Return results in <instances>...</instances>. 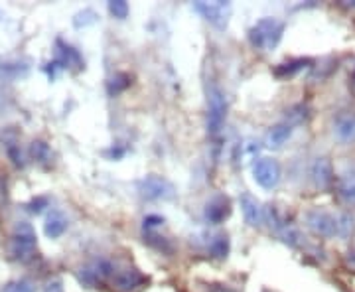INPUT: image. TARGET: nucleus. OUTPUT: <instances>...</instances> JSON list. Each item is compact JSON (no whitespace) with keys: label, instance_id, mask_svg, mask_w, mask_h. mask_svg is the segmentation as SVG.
<instances>
[{"label":"nucleus","instance_id":"nucleus-25","mask_svg":"<svg viewBox=\"0 0 355 292\" xmlns=\"http://www.w3.org/2000/svg\"><path fill=\"white\" fill-rule=\"evenodd\" d=\"M354 83H355V74H354Z\"/></svg>","mask_w":355,"mask_h":292},{"label":"nucleus","instance_id":"nucleus-20","mask_svg":"<svg viewBox=\"0 0 355 292\" xmlns=\"http://www.w3.org/2000/svg\"><path fill=\"white\" fill-rule=\"evenodd\" d=\"M32 156L38 160V162H48V160H51V151L50 146L46 144V142H34L32 144Z\"/></svg>","mask_w":355,"mask_h":292},{"label":"nucleus","instance_id":"nucleus-21","mask_svg":"<svg viewBox=\"0 0 355 292\" xmlns=\"http://www.w3.org/2000/svg\"><path fill=\"white\" fill-rule=\"evenodd\" d=\"M109 12L113 14L114 18H119V20H125L130 12V8H128V4L125 0H113V2H109Z\"/></svg>","mask_w":355,"mask_h":292},{"label":"nucleus","instance_id":"nucleus-15","mask_svg":"<svg viewBox=\"0 0 355 292\" xmlns=\"http://www.w3.org/2000/svg\"><path fill=\"white\" fill-rule=\"evenodd\" d=\"M336 191L340 196V200L347 205H355V174H343L336 182Z\"/></svg>","mask_w":355,"mask_h":292},{"label":"nucleus","instance_id":"nucleus-11","mask_svg":"<svg viewBox=\"0 0 355 292\" xmlns=\"http://www.w3.org/2000/svg\"><path fill=\"white\" fill-rule=\"evenodd\" d=\"M239 203H241L243 217L251 227H261L265 223V207L261 205V202L254 196L245 191L239 198Z\"/></svg>","mask_w":355,"mask_h":292},{"label":"nucleus","instance_id":"nucleus-6","mask_svg":"<svg viewBox=\"0 0 355 292\" xmlns=\"http://www.w3.org/2000/svg\"><path fill=\"white\" fill-rule=\"evenodd\" d=\"M253 178L261 188L275 190L280 184V178H282V168H280L279 160H275L270 156L259 158L253 164Z\"/></svg>","mask_w":355,"mask_h":292},{"label":"nucleus","instance_id":"nucleus-17","mask_svg":"<svg viewBox=\"0 0 355 292\" xmlns=\"http://www.w3.org/2000/svg\"><path fill=\"white\" fill-rule=\"evenodd\" d=\"M304 64H306L304 60H296V62H286V64H280L279 67L275 69V76L291 77V76H294L296 71H300Z\"/></svg>","mask_w":355,"mask_h":292},{"label":"nucleus","instance_id":"nucleus-10","mask_svg":"<svg viewBox=\"0 0 355 292\" xmlns=\"http://www.w3.org/2000/svg\"><path fill=\"white\" fill-rule=\"evenodd\" d=\"M205 219L211 223V225H219L223 223L229 216H231V202H229L227 196L223 194H217L214 196L209 202L205 203Z\"/></svg>","mask_w":355,"mask_h":292},{"label":"nucleus","instance_id":"nucleus-9","mask_svg":"<svg viewBox=\"0 0 355 292\" xmlns=\"http://www.w3.org/2000/svg\"><path fill=\"white\" fill-rule=\"evenodd\" d=\"M111 282L116 292H137L146 284V277L137 268H123V270L114 273L111 277Z\"/></svg>","mask_w":355,"mask_h":292},{"label":"nucleus","instance_id":"nucleus-5","mask_svg":"<svg viewBox=\"0 0 355 292\" xmlns=\"http://www.w3.org/2000/svg\"><path fill=\"white\" fill-rule=\"evenodd\" d=\"M139 194L146 202H170L176 198V188L170 180L148 174L139 182Z\"/></svg>","mask_w":355,"mask_h":292},{"label":"nucleus","instance_id":"nucleus-4","mask_svg":"<svg viewBox=\"0 0 355 292\" xmlns=\"http://www.w3.org/2000/svg\"><path fill=\"white\" fill-rule=\"evenodd\" d=\"M36 245H38V239H36V231L30 223L26 221H20L16 223V227L12 231V237H10V253H12V259L16 261H28L34 257V251H36Z\"/></svg>","mask_w":355,"mask_h":292},{"label":"nucleus","instance_id":"nucleus-8","mask_svg":"<svg viewBox=\"0 0 355 292\" xmlns=\"http://www.w3.org/2000/svg\"><path fill=\"white\" fill-rule=\"evenodd\" d=\"M310 180L316 186L318 190H330L336 184V174H334V166H331L330 158L320 156L316 158L312 166H310Z\"/></svg>","mask_w":355,"mask_h":292},{"label":"nucleus","instance_id":"nucleus-7","mask_svg":"<svg viewBox=\"0 0 355 292\" xmlns=\"http://www.w3.org/2000/svg\"><path fill=\"white\" fill-rule=\"evenodd\" d=\"M193 8L202 14L207 22H211L217 28H225L231 14V4L229 2H196Z\"/></svg>","mask_w":355,"mask_h":292},{"label":"nucleus","instance_id":"nucleus-16","mask_svg":"<svg viewBox=\"0 0 355 292\" xmlns=\"http://www.w3.org/2000/svg\"><path fill=\"white\" fill-rule=\"evenodd\" d=\"M209 253L214 259H225L229 255V235L227 233H219L209 243Z\"/></svg>","mask_w":355,"mask_h":292},{"label":"nucleus","instance_id":"nucleus-12","mask_svg":"<svg viewBox=\"0 0 355 292\" xmlns=\"http://www.w3.org/2000/svg\"><path fill=\"white\" fill-rule=\"evenodd\" d=\"M334 137L343 144L355 142V113H342L334 121Z\"/></svg>","mask_w":355,"mask_h":292},{"label":"nucleus","instance_id":"nucleus-19","mask_svg":"<svg viewBox=\"0 0 355 292\" xmlns=\"http://www.w3.org/2000/svg\"><path fill=\"white\" fill-rule=\"evenodd\" d=\"M130 85V77L127 74H119V76H114L111 79V83H109V93L111 95H116V93H121V91H125Z\"/></svg>","mask_w":355,"mask_h":292},{"label":"nucleus","instance_id":"nucleus-24","mask_svg":"<svg viewBox=\"0 0 355 292\" xmlns=\"http://www.w3.org/2000/svg\"><path fill=\"white\" fill-rule=\"evenodd\" d=\"M44 292H65L64 291V282L60 279H51L46 282V286H44Z\"/></svg>","mask_w":355,"mask_h":292},{"label":"nucleus","instance_id":"nucleus-13","mask_svg":"<svg viewBox=\"0 0 355 292\" xmlns=\"http://www.w3.org/2000/svg\"><path fill=\"white\" fill-rule=\"evenodd\" d=\"M69 227V219L65 216L62 209H53L50 212V216L46 217V223H44V233L50 237V239H60L65 231Z\"/></svg>","mask_w":355,"mask_h":292},{"label":"nucleus","instance_id":"nucleus-22","mask_svg":"<svg viewBox=\"0 0 355 292\" xmlns=\"http://www.w3.org/2000/svg\"><path fill=\"white\" fill-rule=\"evenodd\" d=\"M164 225V217L162 216H146L144 217V231H153L156 227H162Z\"/></svg>","mask_w":355,"mask_h":292},{"label":"nucleus","instance_id":"nucleus-23","mask_svg":"<svg viewBox=\"0 0 355 292\" xmlns=\"http://www.w3.org/2000/svg\"><path fill=\"white\" fill-rule=\"evenodd\" d=\"M48 203H50V200L48 198H38V200H34V202L30 203V212H34V214H42L44 212V207H48Z\"/></svg>","mask_w":355,"mask_h":292},{"label":"nucleus","instance_id":"nucleus-18","mask_svg":"<svg viewBox=\"0 0 355 292\" xmlns=\"http://www.w3.org/2000/svg\"><path fill=\"white\" fill-rule=\"evenodd\" d=\"M2 292H36V284L32 280L28 279H20V280H12L4 286Z\"/></svg>","mask_w":355,"mask_h":292},{"label":"nucleus","instance_id":"nucleus-14","mask_svg":"<svg viewBox=\"0 0 355 292\" xmlns=\"http://www.w3.org/2000/svg\"><path fill=\"white\" fill-rule=\"evenodd\" d=\"M292 125L291 123H279V125H275V127L268 130V135H266V146L268 148H280L282 144H286L288 139L292 137Z\"/></svg>","mask_w":355,"mask_h":292},{"label":"nucleus","instance_id":"nucleus-3","mask_svg":"<svg viewBox=\"0 0 355 292\" xmlns=\"http://www.w3.org/2000/svg\"><path fill=\"white\" fill-rule=\"evenodd\" d=\"M225 114H227V101L225 93L217 83H207V132L211 139H219L225 127Z\"/></svg>","mask_w":355,"mask_h":292},{"label":"nucleus","instance_id":"nucleus-1","mask_svg":"<svg viewBox=\"0 0 355 292\" xmlns=\"http://www.w3.org/2000/svg\"><path fill=\"white\" fill-rule=\"evenodd\" d=\"M306 227L310 229L318 237L331 239V237H347L349 231L354 229V216L352 214H331L326 209L314 207L306 212L304 216Z\"/></svg>","mask_w":355,"mask_h":292},{"label":"nucleus","instance_id":"nucleus-2","mask_svg":"<svg viewBox=\"0 0 355 292\" xmlns=\"http://www.w3.org/2000/svg\"><path fill=\"white\" fill-rule=\"evenodd\" d=\"M284 28L286 26L279 18H263L249 30V42L254 50L272 51L280 44Z\"/></svg>","mask_w":355,"mask_h":292}]
</instances>
